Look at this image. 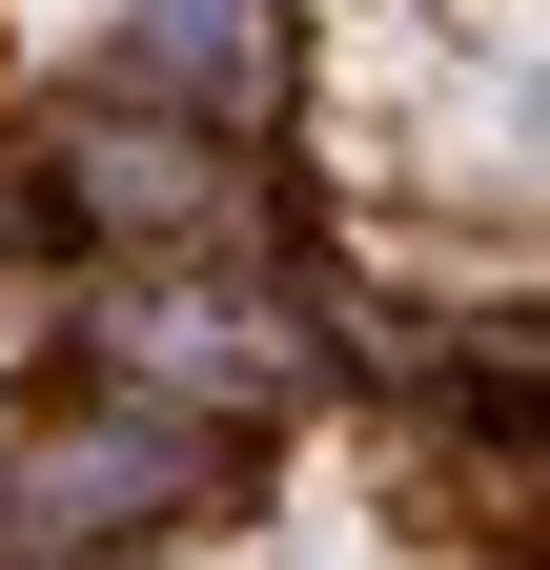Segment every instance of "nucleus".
I'll return each mask as SVG.
<instances>
[{
	"label": "nucleus",
	"mask_w": 550,
	"mask_h": 570,
	"mask_svg": "<svg viewBox=\"0 0 550 570\" xmlns=\"http://www.w3.org/2000/svg\"><path fill=\"white\" fill-rule=\"evenodd\" d=\"M225 469H245V428H204L164 387H82V407H41L0 449V570H102V550L184 530V510H225Z\"/></svg>",
	"instance_id": "1"
},
{
	"label": "nucleus",
	"mask_w": 550,
	"mask_h": 570,
	"mask_svg": "<svg viewBox=\"0 0 550 570\" xmlns=\"http://www.w3.org/2000/svg\"><path fill=\"white\" fill-rule=\"evenodd\" d=\"M122 82H184V102H245V0H164Z\"/></svg>",
	"instance_id": "3"
},
{
	"label": "nucleus",
	"mask_w": 550,
	"mask_h": 570,
	"mask_svg": "<svg viewBox=\"0 0 550 570\" xmlns=\"http://www.w3.org/2000/svg\"><path fill=\"white\" fill-rule=\"evenodd\" d=\"M0 245H41V265H82V245H102V204L61 184V164H21V184H0Z\"/></svg>",
	"instance_id": "4"
},
{
	"label": "nucleus",
	"mask_w": 550,
	"mask_h": 570,
	"mask_svg": "<svg viewBox=\"0 0 550 570\" xmlns=\"http://www.w3.org/2000/svg\"><path fill=\"white\" fill-rule=\"evenodd\" d=\"M449 428H469L490 469H550V367H530V346H490V367H449Z\"/></svg>",
	"instance_id": "2"
}]
</instances>
